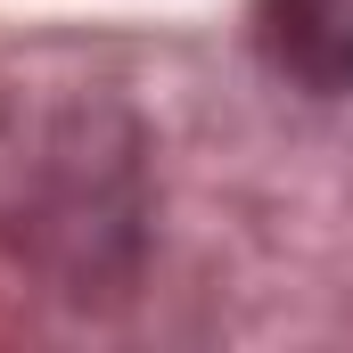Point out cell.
Returning <instances> with one entry per match:
<instances>
[{"instance_id": "cell-1", "label": "cell", "mask_w": 353, "mask_h": 353, "mask_svg": "<svg viewBox=\"0 0 353 353\" xmlns=\"http://www.w3.org/2000/svg\"><path fill=\"white\" fill-rule=\"evenodd\" d=\"M271 74L304 90H353V0H255Z\"/></svg>"}]
</instances>
